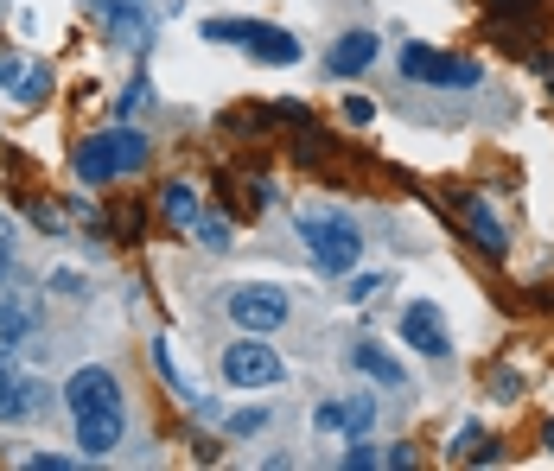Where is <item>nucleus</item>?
Returning a JSON list of instances; mask_svg holds the SVG:
<instances>
[{
    "label": "nucleus",
    "mask_w": 554,
    "mask_h": 471,
    "mask_svg": "<svg viewBox=\"0 0 554 471\" xmlns=\"http://www.w3.org/2000/svg\"><path fill=\"white\" fill-rule=\"evenodd\" d=\"M351 370H363V376H370V382H383V389H402V357H395V351H383V344H376V338H357L351 344Z\"/></svg>",
    "instance_id": "obj_14"
},
{
    "label": "nucleus",
    "mask_w": 554,
    "mask_h": 471,
    "mask_svg": "<svg viewBox=\"0 0 554 471\" xmlns=\"http://www.w3.org/2000/svg\"><path fill=\"white\" fill-rule=\"evenodd\" d=\"M0 90H13V102H45V90H51V64L0 58Z\"/></svg>",
    "instance_id": "obj_13"
},
{
    "label": "nucleus",
    "mask_w": 554,
    "mask_h": 471,
    "mask_svg": "<svg viewBox=\"0 0 554 471\" xmlns=\"http://www.w3.org/2000/svg\"><path fill=\"white\" fill-rule=\"evenodd\" d=\"M402 338L414 344V351H421V357H446V351H453V331H446V312L434 306V300H408L402 306Z\"/></svg>",
    "instance_id": "obj_8"
},
{
    "label": "nucleus",
    "mask_w": 554,
    "mask_h": 471,
    "mask_svg": "<svg viewBox=\"0 0 554 471\" xmlns=\"http://www.w3.org/2000/svg\"><path fill=\"white\" fill-rule=\"evenodd\" d=\"M204 39L242 45L262 64H300V39H293L287 26H268V20H204Z\"/></svg>",
    "instance_id": "obj_4"
},
{
    "label": "nucleus",
    "mask_w": 554,
    "mask_h": 471,
    "mask_svg": "<svg viewBox=\"0 0 554 471\" xmlns=\"http://www.w3.org/2000/svg\"><path fill=\"white\" fill-rule=\"evenodd\" d=\"M223 382L230 389H268V382H281V357H274V344H262V331H249L242 344L223 351Z\"/></svg>",
    "instance_id": "obj_6"
},
{
    "label": "nucleus",
    "mask_w": 554,
    "mask_h": 471,
    "mask_svg": "<svg viewBox=\"0 0 554 471\" xmlns=\"http://www.w3.org/2000/svg\"><path fill=\"white\" fill-rule=\"evenodd\" d=\"M223 306H230V319L242 331H281L287 312H293L287 293L274 287V281H242V287H230V300H223Z\"/></svg>",
    "instance_id": "obj_5"
},
{
    "label": "nucleus",
    "mask_w": 554,
    "mask_h": 471,
    "mask_svg": "<svg viewBox=\"0 0 554 471\" xmlns=\"http://www.w3.org/2000/svg\"><path fill=\"white\" fill-rule=\"evenodd\" d=\"M262 427H268V408H242V414H230V433H236V440H255Z\"/></svg>",
    "instance_id": "obj_20"
},
{
    "label": "nucleus",
    "mask_w": 554,
    "mask_h": 471,
    "mask_svg": "<svg viewBox=\"0 0 554 471\" xmlns=\"http://www.w3.org/2000/svg\"><path fill=\"white\" fill-rule=\"evenodd\" d=\"M64 408H71V421H77L83 459H102V452L121 446V382L102 370V363H83V370L64 382Z\"/></svg>",
    "instance_id": "obj_1"
},
{
    "label": "nucleus",
    "mask_w": 554,
    "mask_h": 471,
    "mask_svg": "<svg viewBox=\"0 0 554 471\" xmlns=\"http://www.w3.org/2000/svg\"><path fill=\"white\" fill-rule=\"evenodd\" d=\"M459 217H465V230L478 236L484 255H504V249H510V230L497 223V211H491V198H484V191H472V198L459 204Z\"/></svg>",
    "instance_id": "obj_12"
},
{
    "label": "nucleus",
    "mask_w": 554,
    "mask_h": 471,
    "mask_svg": "<svg viewBox=\"0 0 554 471\" xmlns=\"http://www.w3.org/2000/svg\"><path fill=\"white\" fill-rule=\"evenodd\" d=\"M160 204H166V223H179V230H192V223L204 217V211H198V191H192V185H166V198H160Z\"/></svg>",
    "instance_id": "obj_17"
},
{
    "label": "nucleus",
    "mask_w": 554,
    "mask_h": 471,
    "mask_svg": "<svg viewBox=\"0 0 554 471\" xmlns=\"http://www.w3.org/2000/svg\"><path fill=\"white\" fill-rule=\"evenodd\" d=\"M51 408V389L39 376H20L0 363V427H20V421H39V414Z\"/></svg>",
    "instance_id": "obj_7"
},
{
    "label": "nucleus",
    "mask_w": 554,
    "mask_h": 471,
    "mask_svg": "<svg viewBox=\"0 0 554 471\" xmlns=\"http://www.w3.org/2000/svg\"><path fill=\"white\" fill-rule=\"evenodd\" d=\"M383 287H389L383 274H357V281H351V293H344V300H357V306H363V300H376V293H383Z\"/></svg>",
    "instance_id": "obj_21"
},
{
    "label": "nucleus",
    "mask_w": 554,
    "mask_h": 471,
    "mask_svg": "<svg viewBox=\"0 0 554 471\" xmlns=\"http://www.w3.org/2000/svg\"><path fill=\"white\" fill-rule=\"evenodd\" d=\"M376 109H370V102H363V96H351V102H344V121H351V128H363V121H370Z\"/></svg>",
    "instance_id": "obj_25"
},
{
    "label": "nucleus",
    "mask_w": 554,
    "mask_h": 471,
    "mask_svg": "<svg viewBox=\"0 0 554 471\" xmlns=\"http://www.w3.org/2000/svg\"><path fill=\"white\" fill-rule=\"evenodd\" d=\"M147 96H153V83H147V77H134V83H128V96H121V115H141V109H147Z\"/></svg>",
    "instance_id": "obj_22"
},
{
    "label": "nucleus",
    "mask_w": 554,
    "mask_h": 471,
    "mask_svg": "<svg viewBox=\"0 0 554 471\" xmlns=\"http://www.w3.org/2000/svg\"><path fill=\"white\" fill-rule=\"evenodd\" d=\"M402 77H414V83H459V90H472L478 64L472 58H440V51H427V45H402Z\"/></svg>",
    "instance_id": "obj_9"
},
{
    "label": "nucleus",
    "mask_w": 554,
    "mask_h": 471,
    "mask_svg": "<svg viewBox=\"0 0 554 471\" xmlns=\"http://www.w3.org/2000/svg\"><path fill=\"white\" fill-rule=\"evenodd\" d=\"M363 465H376V446H363L357 433H351V452H344V471H363Z\"/></svg>",
    "instance_id": "obj_23"
},
{
    "label": "nucleus",
    "mask_w": 554,
    "mask_h": 471,
    "mask_svg": "<svg viewBox=\"0 0 554 471\" xmlns=\"http://www.w3.org/2000/svg\"><path fill=\"white\" fill-rule=\"evenodd\" d=\"M39 319H45L39 293H0V363H7L32 331H39Z\"/></svg>",
    "instance_id": "obj_10"
},
{
    "label": "nucleus",
    "mask_w": 554,
    "mask_h": 471,
    "mask_svg": "<svg viewBox=\"0 0 554 471\" xmlns=\"http://www.w3.org/2000/svg\"><path fill=\"white\" fill-rule=\"evenodd\" d=\"M325 64H332L338 77L370 71V64H376V32H344V39L332 45V58H325Z\"/></svg>",
    "instance_id": "obj_15"
},
{
    "label": "nucleus",
    "mask_w": 554,
    "mask_h": 471,
    "mask_svg": "<svg viewBox=\"0 0 554 471\" xmlns=\"http://www.w3.org/2000/svg\"><path fill=\"white\" fill-rule=\"evenodd\" d=\"M141 166H147V141L134 128H109V134H96V141L77 147V179L83 185H109L121 172H141Z\"/></svg>",
    "instance_id": "obj_3"
},
{
    "label": "nucleus",
    "mask_w": 554,
    "mask_h": 471,
    "mask_svg": "<svg viewBox=\"0 0 554 471\" xmlns=\"http://www.w3.org/2000/svg\"><path fill=\"white\" fill-rule=\"evenodd\" d=\"M192 236L204 242V249H230V223H223L217 211H204V217L192 223Z\"/></svg>",
    "instance_id": "obj_19"
},
{
    "label": "nucleus",
    "mask_w": 554,
    "mask_h": 471,
    "mask_svg": "<svg viewBox=\"0 0 554 471\" xmlns=\"http://www.w3.org/2000/svg\"><path fill=\"white\" fill-rule=\"evenodd\" d=\"M153 370H160V376L172 382V395H185V401H192V408L204 401V389H198V382L179 370V357H172V344H166V338H153Z\"/></svg>",
    "instance_id": "obj_16"
},
{
    "label": "nucleus",
    "mask_w": 554,
    "mask_h": 471,
    "mask_svg": "<svg viewBox=\"0 0 554 471\" xmlns=\"http://www.w3.org/2000/svg\"><path fill=\"white\" fill-rule=\"evenodd\" d=\"M370 421H376V401H370V395H351V401L338 408V427H344V433H363Z\"/></svg>",
    "instance_id": "obj_18"
},
{
    "label": "nucleus",
    "mask_w": 554,
    "mask_h": 471,
    "mask_svg": "<svg viewBox=\"0 0 554 471\" xmlns=\"http://www.w3.org/2000/svg\"><path fill=\"white\" fill-rule=\"evenodd\" d=\"M7 274H13V223L0 217V281H7Z\"/></svg>",
    "instance_id": "obj_24"
},
{
    "label": "nucleus",
    "mask_w": 554,
    "mask_h": 471,
    "mask_svg": "<svg viewBox=\"0 0 554 471\" xmlns=\"http://www.w3.org/2000/svg\"><path fill=\"white\" fill-rule=\"evenodd\" d=\"M293 230L306 236V255H313L325 274H351L357 268V255H363L357 217L332 211V204H300V211H293Z\"/></svg>",
    "instance_id": "obj_2"
},
{
    "label": "nucleus",
    "mask_w": 554,
    "mask_h": 471,
    "mask_svg": "<svg viewBox=\"0 0 554 471\" xmlns=\"http://www.w3.org/2000/svg\"><path fill=\"white\" fill-rule=\"evenodd\" d=\"M548 452H554V427H548Z\"/></svg>",
    "instance_id": "obj_26"
},
{
    "label": "nucleus",
    "mask_w": 554,
    "mask_h": 471,
    "mask_svg": "<svg viewBox=\"0 0 554 471\" xmlns=\"http://www.w3.org/2000/svg\"><path fill=\"white\" fill-rule=\"evenodd\" d=\"M102 26H109V39L128 45V51L153 45V7L147 0H102Z\"/></svg>",
    "instance_id": "obj_11"
}]
</instances>
